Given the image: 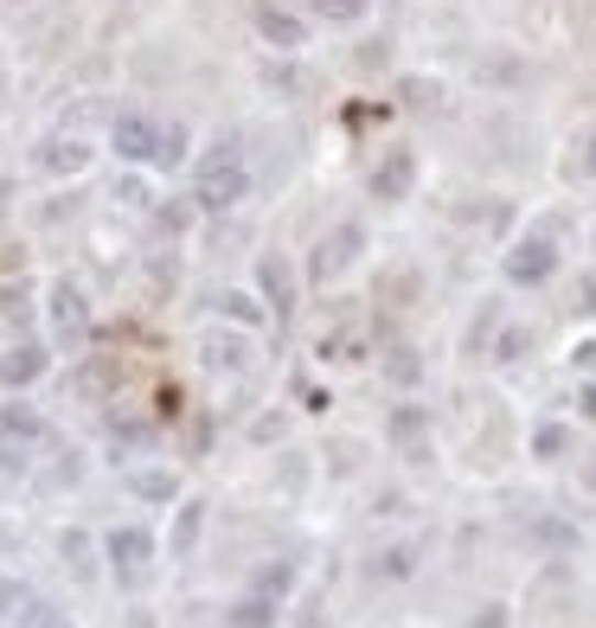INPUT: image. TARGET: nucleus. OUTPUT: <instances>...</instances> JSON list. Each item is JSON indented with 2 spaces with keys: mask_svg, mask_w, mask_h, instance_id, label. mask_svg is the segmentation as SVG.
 Returning a JSON list of instances; mask_svg holds the SVG:
<instances>
[{
  "mask_svg": "<svg viewBox=\"0 0 596 628\" xmlns=\"http://www.w3.org/2000/svg\"><path fill=\"white\" fill-rule=\"evenodd\" d=\"M244 192H251L244 148H238V135H219L212 148L199 154V167H192V206L199 212H231Z\"/></svg>",
  "mask_w": 596,
  "mask_h": 628,
  "instance_id": "obj_1",
  "label": "nucleus"
},
{
  "mask_svg": "<svg viewBox=\"0 0 596 628\" xmlns=\"http://www.w3.org/2000/svg\"><path fill=\"white\" fill-rule=\"evenodd\" d=\"M500 269H507V283H520V289H545V283L559 276V238H552V231L514 238L507 257H500Z\"/></svg>",
  "mask_w": 596,
  "mask_h": 628,
  "instance_id": "obj_2",
  "label": "nucleus"
},
{
  "mask_svg": "<svg viewBox=\"0 0 596 628\" xmlns=\"http://www.w3.org/2000/svg\"><path fill=\"white\" fill-rule=\"evenodd\" d=\"M45 443V417L33 405H7L0 410V469L7 475H20L26 462H33V449Z\"/></svg>",
  "mask_w": 596,
  "mask_h": 628,
  "instance_id": "obj_3",
  "label": "nucleus"
},
{
  "mask_svg": "<svg viewBox=\"0 0 596 628\" xmlns=\"http://www.w3.org/2000/svg\"><path fill=\"white\" fill-rule=\"evenodd\" d=\"M360 251H366V224H340V231H328L321 244H314V257H308V276L314 283H340L353 263H360Z\"/></svg>",
  "mask_w": 596,
  "mask_h": 628,
  "instance_id": "obj_4",
  "label": "nucleus"
},
{
  "mask_svg": "<svg viewBox=\"0 0 596 628\" xmlns=\"http://www.w3.org/2000/svg\"><path fill=\"white\" fill-rule=\"evenodd\" d=\"M103 552H110L115 584H135L154 564V532L148 526H115V532H103Z\"/></svg>",
  "mask_w": 596,
  "mask_h": 628,
  "instance_id": "obj_5",
  "label": "nucleus"
},
{
  "mask_svg": "<svg viewBox=\"0 0 596 628\" xmlns=\"http://www.w3.org/2000/svg\"><path fill=\"white\" fill-rule=\"evenodd\" d=\"M0 609H7V628H71V616L52 596L26 591V584H0Z\"/></svg>",
  "mask_w": 596,
  "mask_h": 628,
  "instance_id": "obj_6",
  "label": "nucleus"
},
{
  "mask_svg": "<svg viewBox=\"0 0 596 628\" xmlns=\"http://www.w3.org/2000/svg\"><path fill=\"white\" fill-rule=\"evenodd\" d=\"M110 148L122 154L129 167H142V161L154 167V154H161V122H154V115H142V110H122L110 122Z\"/></svg>",
  "mask_w": 596,
  "mask_h": 628,
  "instance_id": "obj_7",
  "label": "nucleus"
},
{
  "mask_svg": "<svg viewBox=\"0 0 596 628\" xmlns=\"http://www.w3.org/2000/svg\"><path fill=\"white\" fill-rule=\"evenodd\" d=\"M251 26H257V38L269 52H301V45H308V20L289 13L283 0H257V7H251Z\"/></svg>",
  "mask_w": 596,
  "mask_h": 628,
  "instance_id": "obj_8",
  "label": "nucleus"
},
{
  "mask_svg": "<svg viewBox=\"0 0 596 628\" xmlns=\"http://www.w3.org/2000/svg\"><path fill=\"white\" fill-rule=\"evenodd\" d=\"M97 161V148L84 142V135H45L33 148V167L38 174H52V180H71V174H84Z\"/></svg>",
  "mask_w": 596,
  "mask_h": 628,
  "instance_id": "obj_9",
  "label": "nucleus"
},
{
  "mask_svg": "<svg viewBox=\"0 0 596 628\" xmlns=\"http://www.w3.org/2000/svg\"><path fill=\"white\" fill-rule=\"evenodd\" d=\"M45 372H52V353H45L38 340H20V346L0 353V385H7V392H26V385H38Z\"/></svg>",
  "mask_w": 596,
  "mask_h": 628,
  "instance_id": "obj_10",
  "label": "nucleus"
},
{
  "mask_svg": "<svg viewBox=\"0 0 596 628\" xmlns=\"http://www.w3.org/2000/svg\"><path fill=\"white\" fill-rule=\"evenodd\" d=\"M410 186H417V154H410V148H391V154L373 167V199L398 206V199H410Z\"/></svg>",
  "mask_w": 596,
  "mask_h": 628,
  "instance_id": "obj_11",
  "label": "nucleus"
},
{
  "mask_svg": "<svg viewBox=\"0 0 596 628\" xmlns=\"http://www.w3.org/2000/svg\"><path fill=\"white\" fill-rule=\"evenodd\" d=\"M257 283H263V301H269L276 315H296V269H289V257L263 251L257 257Z\"/></svg>",
  "mask_w": 596,
  "mask_h": 628,
  "instance_id": "obj_12",
  "label": "nucleus"
},
{
  "mask_svg": "<svg viewBox=\"0 0 596 628\" xmlns=\"http://www.w3.org/2000/svg\"><path fill=\"white\" fill-rule=\"evenodd\" d=\"M84 321H90V301H84V289H77L71 276H58V283H52V328L71 340V333H84Z\"/></svg>",
  "mask_w": 596,
  "mask_h": 628,
  "instance_id": "obj_13",
  "label": "nucleus"
},
{
  "mask_svg": "<svg viewBox=\"0 0 596 628\" xmlns=\"http://www.w3.org/2000/svg\"><path fill=\"white\" fill-rule=\"evenodd\" d=\"M199 353H206V366H219V372H244L251 360H257V346H251L244 333H206Z\"/></svg>",
  "mask_w": 596,
  "mask_h": 628,
  "instance_id": "obj_14",
  "label": "nucleus"
},
{
  "mask_svg": "<svg viewBox=\"0 0 596 628\" xmlns=\"http://www.w3.org/2000/svg\"><path fill=\"white\" fill-rule=\"evenodd\" d=\"M276 616H283V603H276V596H263V591H251V596H238V603H231V628H276Z\"/></svg>",
  "mask_w": 596,
  "mask_h": 628,
  "instance_id": "obj_15",
  "label": "nucleus"
},
{
  "mask_svg": "<svg viewBox=\"0 0 596 628\" xmlns=\"http://www.w3.org/2000/svg\"><path fill=\"white\" fill-rule=\"evenodd\" d=\"M308 13L328 20V26H360L373 13V0H308Z\"/></svg>",
  "mask_w": 596,
  "mask_h": 628,
  "instance_id": "obj_16",
  "label": "nucleus"
},
{
  "mask_svg": "<svg viewBox=\"0 0 596 628\" xmlns=\"http://www.w3.org/2000/svg\"><path fill=\"white\" fill-rule=\"evenodd\" d=\"M199 526H206V500H187V507L174 514V552H180V558L199 546Z\"/></svg>",
  "mask_w": 596,
  "mask_h": 628,
  "instance_id": "obj_17",
  "label": "nucleus"
},
{
  "mask_svg": "<svg viewBox=\"0 0 596 628\" xmlns=\"http://www.w3.org/2000/svg\"><path fill=\"white\" fill-rule=\"evenodd\" d=\"M257 591H263V596H276V603H283V596L296 591V564H289V558H269V564H263V571H257Z\"/></svg>",
  "mask_w": 596,
  "mask_h": 628,
  "instance_id": "obj_18",
  "label": "nucleus"
},
{
  "mask_svg": "<svg viewBox=\"0 0 596 628\" xmlns=\"http://www.w3.org/2000/svg\"><path fill=\"white\" fill-rule=\"evenodd\" d=\"M187 122H161V154H154V167H180L187 161Z\"/></svg>",
  "mask_w": 596,
  "mask_h": 628,
  "instance_id": "obj_19",
  "label": "nucleus"
},
{
  "mask_svg": "<svg viewBox=\"0 0 596 628\" xmlns=\"http://www.w3.org/2000/svg\"><path fill=\"white\" fill-rule=\"evenodd\" d=\"M564 449H571V430H564V423H539V430H532V455H539V462H559Z\"/></svg>",
  "mask_w": 596,
  "mask_h": 628,
  "instance_id": "obj_20",
  "label": "nucleus"
},
{
  "mask_svg": "<svg viewBox=\"0 0 596 628\" xmlns=\"http://www.w3.org/2000/svg\"><path fill=\"white\" fill-rule=\"evenodd\" d=\"M373 571H378V577H391V584H405L410 571H417V552H410V546H391V552L373 558Z\"/></svg>",
  "mask_w": 596,
  "mask_h": 628,
  "instance_id": "obj_21",
  "label": "nucleus"
},
{
  "mask_svg": "<svg viewBox=\"0 0 596 628\" xmlns=\"http://www.w3.org/2000/svg\"><path fill=\"white\" fill-rule=\"evenodd\" d=\"M219 308L231 315V321H244V328H263V301H257V296H244V289L219 296Z\"/></svg>",
  "mask_w": 596,
  "mask_h": 628,
  "instance_id": "obj_22",
  "label": "nucleus"
},
{
  "mask_svg": "<svg viewBox=\"0 0 596 628\" xmlns=\"http://www.w3.org/2000/svg\"><path fill=\"white\" fill-rule=\"evenodd\" d=\"M398 97H405L410 110H430V103H443V84H430V77H405V84H398Z\"/></svg>",
  "mask_w": 596,
  "mask_h": 628,
  "instance_id": "obj_23",
  "label": "nucleus"
},
{
  "mask_svg": "<svg viewBox=\"0 0 596 628\" xmlns=\"http://www.w3.org/2000/svg\"><path fill=\"white\" fill-rule=\"evenodd\" d=\"M129 487H135L142 500H174V475H161V469H142V475H129Z\"/></svg>",
  "mask_w": 596,
  "mask_h": 628,
  "instance_id": "obj_24",
  "label": "nucleus"
},
{
  "mask_svg": "<svg viewBox=\"0 0 596 628\" xmlns=\"http://www.w3.org/2000/svg\"><path fill=\"white\" fill-rule=\"evenodd\" d=\"M417 437H423V410L398 405V410H391V443H417Z\"/></svg>",
  "mask_w": 596,
  "mask_h": 628,
  "instance_id": "obj_25",
  "label": "nucleus"
},
{
  "mask_svg": "<svg viewBox=\"0 0 596 628\" xmlns=\"http://www.w3.org/2000/svg\"><path fill=\"white\" fill-rule=\"evenodd\" d=\"M58 552L71 558L77 577H90V539H84V532H65V539H58Z\"/></svg>",
  "mask_w": 596,
  "mask_h": 628,
  "instance_id": "obj_26",
  "label": "nucleus"
},
{
  "mask_svg": "<svg viewBox=\"0 0 596 628\" xmlns=\"http://www.w3.org/2000/svg\"><path fill=\"white\" fill-rule=\"evenodd\" d=\"M526 346H532V333L514 328V333H500V340H494V360H520Z\"/></svg>",
  "mask_w": 596,
  "mask_h": 628,
  "instance_id": "obj_27",
  "label": "nucleus"
},
{
  "mask_svg": "<svg viewBox=\"0 0 596 628\" xmlns=\"http://www.w3.org/2000/svg\"><path fill=\"white\" fill-rule=\"evenodd\" d=\"M475 628H507V603H487V609H475Z\"/></svg>",
  "mask_w": 596,
  "mask_h": 628,
  "instance_id": "obj_28",
  "label": "nucleus"
},
{
  "mask_svg": "<svg viewBox=\"0 0 596 628\" xmlns=\"http://www.w3.org/2000/svg\"><path fill=\"white\" fill-rule=\"evenodd\" d=\"M577 417H591V423H596V385H591V392H577Z\"/></svg>",
  "mask_w": 596,
  "mask_h": 628,
  "instance_id": "obj_29",
  "label": "nucleus"
},
{
  "mask_svg": "<svg viewBox=\"0 0 596 628\" xmlns=\"http://www.w3.org/2000/svg\"><path fill=\"white\" fill-rule=\"evenodd\" d=\"M584 167H591V174H596V135H591V142H584Z\"/></svg>",
  "mask_w": 596,
  "mask_h": 628,
  "instance_id": "obj_30",
  "label": "nucleus"
},
{
  "mask_svg": "<svg viewBox=\"0 0 596 628\" xmlns=\"http://www.w3.org/2000/svg\"><path fill=\"white\" fill-rule=\"evenodd\" d=\"M591 487H596V469H591Z\"/></svg>",
  "mask_w": 596,
  "mask_h": 628,
  "instance_id": "obj_31",
  "label": "nucleus"
},
{
  "mask_svg": "<svg viewBox=\"0 0 596 628\" xmlns=\"http://www.w3.org/2000/svg\"><path fill=\"white\" fill-rule=\"evenodd\" d=\"M0 199H7V186H0Z\"/></svg>",
  "mask_w": 596,
  "mask_h": 628,
  "instance_id": "obj_32",
  "label": "nucleus"
}]
</instances>
